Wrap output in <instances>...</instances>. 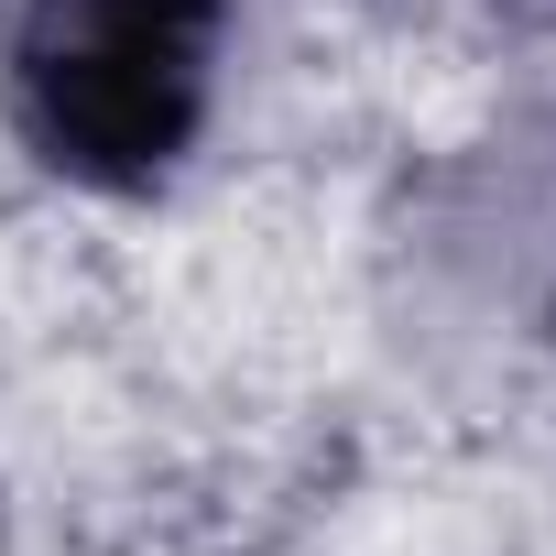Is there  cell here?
Returning a JSON list of instances; mask_svg holds the SVG:
<instances>
[{
	"instance_id": "obj_1",
	"label": "cell",
	"mask_w": 556,
	"mask_h": 556,
	"mask_svg": "<svg viewBox=\"0 0 556 556\" xmlns=\"http://www.w3.org/2000/svg\"><path fill=\"white\" fill-rule=\"evenodd\" d=\"M229 12L240 0H12V131L66 186H164L207 131Z\"/></svg>"
}]
</instances>
